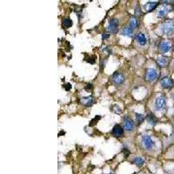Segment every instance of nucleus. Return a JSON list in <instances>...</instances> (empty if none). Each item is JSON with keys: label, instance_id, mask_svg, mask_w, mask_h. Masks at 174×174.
Here are the masks:
<instances>
[{"label": "nucleus", "instance_id": "nucleus-21", "mask_svg": "<svg viewBox=\"0 0 174 174\" xmlns=\"http://www.w3.org/2000/svg\"><path fill=\"white\" fill-rule=\"evenodd\" d=\"M147 119H148L149 123H150L151 125H155V123H156V121H157V120H156V118H155L153 116V115H149Z\"/></svg>", "mask_w": 174, "mask_h": 174}, {"label": "nucleus", "instance_id": "nucleus-8", "mask_svg": "<svg viewBox=\"0 0 174 174\" xmlns=\"http://www.w3.org/2000/svg\"><path fill=\"white\" fill-rule=\"evenodd\" d=\"M118 25V20L117 19H112L109 21V24H108V31L110 32H115L117 31Z\"/></svg>", "mask_w": 174, "mask_h": 174}, {"label": "nucleus", "instance_id": "nucleus-20", "mask_svg": "<svg viewBox=\"0 0 174 174\" xmlns=\"http://www.w3.org/2000/svg\"><path fill=\"white\" fill-rule=\"evenodd\" d=\"M63 25L65 28H69V27H71L72 25V21L70 19H64L63 20Z\"/></svg>", "mask_w": 174, "mask_h": 174}, {"label": "nucleus", "instance_id": "nucleus-10", "mask_svg": "<svg viewBox=\"0 0 174 174\" xmlns=\"http://www.w3.org/2000/svg\"><path fill=\"white\" fill-rule=\"evenodd\" d=\"M120 33L123 36H126V37L132 38L133 36V29H132L130 26H125L120 31Z\"/></svg>", "mask_w": 174, "mask_h": 174}, {"label": "nucleus", "instance_id": "nucleus-1", "mask_svg": "<svg viewBox=\"0 0 174 174\" xmlns=\"http://www.w3.org/2000/svg\"><path fill=\"white\" fill-rule=\"evenodd\" d=\"M161 31L165 35L171 36L174 33V22L173 20H166L161 26Z\"/></svg>", "mask_w": 174, "mask_h": 174}, {"label": "nucleus", "instance_id": "nucleus-19", "mask_svg": "<svg viewBox=\"0 0 174 174\" xmlns=\"http://www.w3.org/2000/svg\"><path fill=\"white\" fill-rule=\"evenodd\" d=\"M136 117V122L137 125H140L144 120H145V115L142 114V113H138V112H136L135 113Z\"/></svg>", "mask_w": 174, "mask_h": 174}, {"label": "nucleus", "instance_id": "nucleus-2", "mask_svg": "<svg viewBox=\"0 0 174 174\" xmlns=\"http://www.w3.org/2000/svg\"><path fill=\"white\" fill-rule=\"evenodd\" d=\"M158 77V73L157 72V70H155L153 68H149L146 70V73H145V79L148 82H153L156 80Z\"/></svg>", "mask_w": 174, "mask_h": 174}, {"label": "nucleus", "instance_id": "nucleus-25", "mask_svg": "<svg viewBox=\"0 0 174 174\" xmlns=\"http://www.w3.org/2000/svg\"><path fill=\"white\" fill-rule=\"evenodd\" d=\"M108 174H114V173H108Z\"/></svg>", "mask_w": 174, "mask_h": 174}, {"label": "nucleus", "instance_id": "nucleus-7", "mask_svg": "<svg viewBox=\"0 0 174 174\" xmlns=\"http://www.w3.org/2000/svg\"><path fill=\"white\" fill-rule=\"evenodd\" d=\"M125 129L127 132H131L134 129V123L129 117H125Z\"/></svg>", "mask_w": 174, "mask_h": 174}, {"label": "nucleus", "instance_id": "nucleus-13", "mask_svg": "<svg viewBox=\"0 0 174 174\" xmlns=\"http://www.w3.org/2000/svg\"><path fill=\"white\" fill-rule=\"evenodd\" d=\"M112 134L115 136V137H121V136L124 134V129L120 125H115L113 127Z\"/></svg>", "mask_w": 174, "mask_h": 174}, {"label": "nucleus", "instance_id": "nucleus-15", "mask_svg": "<svg viewBox=\"0 0 174 174\" xmlns=\"http://www.w3.org/2000/svg\"><path fill=\"white\" fill-rule=\"evenodd\" d=\"M81 103L85 106H91L93 103V98L91 97H84V98L81 99Z\"/></svg>", "mask_w": 174, "mask_h": 174}, {"label": "nucleus", "instance_id": "nucleus-24", "mask_svg": "<svg viewBox=\"0 0 174 174\" xmlns=\"http://www.w3.org/2000/svg\"><path fill=\"white\" fill-rule=\"evenodd\" d=\"M71 88H72V85H71L70 84H65V90H66V91H69V90H71Z\"/></svg>", "mask_w": 174, "mask_h": 174}, {"label": "nucleus", "instance_id": "nucleus-6", "mask_svg": "<svg viewBox=\"0 0 174 174\" xmlns=\"http://www.w3.org/2000/svg\"><path fill=\"white\" fill-rule=\"evenodd\" d=\"M159 49L161 51V52L163 53H166L171 50V43L169 41H162L159 44Z\"/></svg>", "mask_w": 174, "mask_h": 174}, {"label": "nucleus", "instance_id": "nucleus-5", "mask_svg": "<svg viewBox=\"0 0 174 174\" xmlns=\"http://www.w3.org/2000/svg\"><path fill=\"white\" fill-rule=\"evenodd\" d=\"M174 81L169 77H165L161 80V85L165 89H170L173 86Z\"/></svg>", "mask_w": 174, "mask_h": 174}, {"label": "nucleus", "instance_id": "nucleus-14", "mask_svg": "<svg viewBox=\"0 0 174 174\" xmlns=\"http://www.w3.org/2000/svg\"><path fill=\"white\" fill-rule=\"evenodd\" d=\"M136 40L137 42L140 44V45H145L147 42V39H146V37L145 36V34L143 33H138L137 36H136Z\"/></svg>", "mask_w": 174, "mask_h": 174}, {"label": "nucleus", "instance_id": "nucleus-9", "mask_svg": "<svg viewBox=\"0 0 174 174\" xmlns=\"http://www.w3.org/2000/svg\"><path fill=\"white\" fill-rule=\"evenodd\" d=\"M125 81V76L121 73H115L112 77V82L116 84H121Z\"/></svg>", "mask_w": 174, "mask_h": 174}, {"label": "nucleus", "instance_id": "nucleus-18", "mask_svg": "<svg viewBox=\"0 0 174 174\" xmlns=\"http://www.w3.org/2000/svg\"><path fill=\"white\" fill-rule=\"evenodd\" d=\"M157 64L160 66V67H165L167 64V58H158L157 59Z\"/></svg>", "mask_w": 174, "mask_h": 174}, {"label": "nucleus", "instance_id": "nucleus-22", "mask_svg": "<svg viewBox=\"0 0 174 174\" xmlns=\"http://www.w3.org/2000/svg\"><path fill=\"white\" fill-rule=\"evenodd\" d=\"M135 14L136 16H139V15H141V10H140V8L137 6V8L135 9Z\"/></svg>", "mask_w": 174, "mask_h": 174}, {"label": "nucleus", "instance_id": "nucleus-16", "mask_svg": "<svg viewBox=\"0 0 174 174\" xmlns=\"http://www.w3.org/2000/svg\"><path fill=\"white\" fill-rule=\"evenodd\" d=\"M129 24H130V27L132 29H135L137 27V24H138V20L136 17H132L131 18V19L129 21Z\"/></svg>", "mask_w": 174, "mask_h": 174}, {"label": "nucleus", "instance_id": "nucleus-12", "mask_svg": "<svg viewBox=\"0 0 174 174\" xmlns=\"http://www.w3.org/2000/svg\"><path fill=\"white\" fill-rule=\"evenodd\" d=\"M158 2H148L145 4V10L148 12L153 11L155 8L158 6Z\"/></svg>", "mask_w": 174, "mask_h": 174}, {"label": "nucleus", "instance_id": "nucleus-3", "mask_svg": "<svg viewBox=\"0 0 174 174\" xmlns=\"http://www.w3.org/2000/svg\"><path fill=\"white\" fill-rule=\"evenodd\" d=\"M142 143L144 145V147L145 149H148V150L152 149L155 145L154 141L152 139V137L148 135L143 136V137H142Z\"/></svg>", "mask_w": 174, "mask_h": 174}, {"label": "nucleus", "instance_id": "nucleus-4", "mask_svg": "<svg viewBox=\"0 0 174 174\" xmlns=\"http://www.w3.org/2000/svg\"><path fill=\"white\" fill-rule=\"evenodd\" d=\"M166 106V100L164 97H158L155 100V107L157 111L164 110Z\"/></svg>", "mask_w": 174, "mask_h": 174}, {"label": "nucleus", "instance_id": "nucleus-11", "mask_svg": "<svg viewBox=\"0 0 174 174\" xmlns=\"http://www.w3.org/2000/svg\"><path fill=\"white\" fill-rule=\"evenodd\" d=\"M172 11V8L170 7H167V6H164L163 8H161L158 11V18H163L165 16H166L170 11Z\"/></svg>", "mask_w": 174, "mask_h": 174}, {"label": "nucleus", "instance_id": "nucleus-23", "mask_svg": "<svg viewBox=\"0 0 174 174\" xmlns=\"http://www.w3.org/2000/svg\"><path fill=\"white\" fill-rule=\"evenodd\" d=\"M109 37H110V34H107V33H105V34H103V36H102L103 39H109Z\"/></svg>", "mask_w": 174, "mask_h": 174}, {"label": "nucleus", "instance_id": "nucleus-17", "mask_svg": "<svg viewBox=\"0 0 174 174\" xmlns=\"http://www.w3.org/2000/svg\"><path fill=\"white\" fill-rule=\"evenodd\" d=\"M133 164H135L137 166H142L145 164V160L141 158V157H137L133 160H132Z\"/></svg>", "mask_w": 174, "mask_h": 174}]
</instances>
